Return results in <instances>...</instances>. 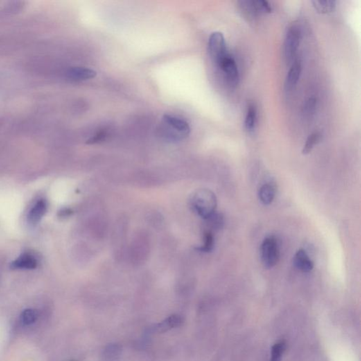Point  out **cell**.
I'll use <instances>...</instances> for the list:
<instances>
[{
    "instance_id": "obj_6",
    "label": "cell",
    "mask_w": 361,
    "mask_h": 361,
    "mask_svg": "<svg viewBox=\"0 0 361 361\" xmlns=\"http://www.w3.org/2000/svg\"><path fill=\"white\" fill-rule=\"evenodd\" d=\"M163 121L165 125L173 129L174 132L179 133L183 138L187 136L190 132V126L187 122L183 118L177 117L173 115L165 114L163 116Z\"/></svg>"
},
{
    "instance_id": "obj_5",
    "label": "cell",
    "mask_w": 361,
    "mask_h": 361,
    "mask_svg": "<svg viewBox=\"0 0 361 361\" xmlns=\"http://www.w3.org/2000/svg\"><path fill=\"white\" fill-rule=\"evenodd\" d=\"M217 65L223 71L230 85L236 86L238 84L239 80L238 66L234 59L231 55H227L224 57Z\"/></svg>"
},
{
    "instance_id": "obj_12",
    "label": "cell",
    "mask_w": 361,
    "mask_h": 361,
    "mask_svg": "<svg viewBox=\"0 0 361 361\" xmlns=\"http://www.w3.org/2000/svg\"><path fill=\"white\" fill-rule=\"evenodd\" d=\"M275 194V186L270 183H267L260 188L259 191H258V197H259L262 204L265 206H268L272 204V201L274 200Z\"/></svg>"
},
{
    "instance_id": "obj_2",
    "label": "cell",
    "mask_w": 361,
    "mask_h": 361,
    "mask_svg": "<svg viewBox=\"0 0 361 361\" xmlns=\"http://www.w3.org/2000/svg\"><path fill=\"white\" fill-rule=\"evenodd\" d=\"M260 251L264 266L267 268L275 266L279 261V249L277 240L274 236L267 237L264 239Z\"/></svg>"
},
{
    "instance_id": "obj_22",
    "label": "cell",
    "mask_w": 361,
    "mask_h": 361,
    "mask_svg": "<svg viewBox=\"0 0 361 361\" xmlns=\"http://www.w3.org/2000/svg\"><path fill=\"white\" fill-rule=\"evenodd\" d=\"M316 106H317V100L315 98H310L305 102L304 107H303V114L306 117H311L315 113Z\"/></svg>"
},
{
    "instance_id": "obj_7",
    "label": "cell",
    "mask_w": 361,
    "mask_h": 361,
    "mask_svg": "<svg viewBox=\"0 0 361 361\" xmlns=\"http://www.w3.org/2000/svg\"><path fill=\"white\" fill-rule=\"evenodd\" d=\"M301 71H302V66L300 61H294L292 67L289 69L288 74L285 80V91L287 93L291 92L295 89L298 82H299L300 76H301Z\"/></svg>"
},
{
    "instance_id": "obj_15",
    "label": "cell",
    "mask_w": 361,
    "mask_h": 361,
    "mask_svg": "<svg viewBox=\"0 0 361 361\" xmlns=\"http://www.w3.org/2000/svg\"><path fill=\"white\" fill-rule=\"evenodd\" d=\"M257 118V110L256 106L251 104L248 107L247 115L245 118V127L248 132H251L254 130L256 127Z\"/></svg>"
},
{
    "instance_id": "obj_20",
    "label": "cell",
    "mask_w": 361,
    "mask_h": 361,
    "mask_svg": "<svg viewBox=\"0 0 361 361\" xmlns=\"http://www.w3.org/2000/svg\"><path fill=\"white\" fill-rule=\"evenodd\" d=\"M37 312L33 309H26L22 312L21 319L23 324L29 325L35 323L37 319Z\"/></svg>"
},
{
    "instance_id": "obj_18",
    "label": "cell",
    "mask_w": 361,
    "mask_h": 361,
    "mask_svg": "<svg viewBox=\"0 0 361 361\" xmlns=\"http://www.w3.org/2000/svg\"><path fill=\"white\" fill-rule=\"evenodd\" d=\"M214 248V236L212 231H207L204 233V244L197 250L201 252L209 253Z\"/></svg>"
},
{
    "instance_id": "obj_14",
    "label": "cell",
    "mask_w": 361,
    "mask_h": 361,
    "mask_svg": "<svg viewBox=\"0 0 361 361\" xmlns=\"http://www.w3.org/2000/svg\"><path fill=\"white\" fill-rule=\"evenodd\" d=\"M312 3L319 14L331 13L336 7V2L333 0H315Z\"/></svg>"
},
{
    "instance_id": "obj_3",
    "label": "cell",
    "mask_w": 361,
    "mask_h": 361,
    "mask_svg": "<svg viewBox=\"0 0 361 361\" xmlns=\"http://www.w3.org/2000/svg\"><path fill=\"white\" fill-rule=\"evenodd\" d=\"M208 51L213 62L216 64L229 55L223 34L220 32H214L211 34L208 42Z\"/></svg>"
},
{
    "instance_id": "obj_10",
    "label": "cell",
    "mask_w": 361,
    "mask_h": 361,
    "mask_svg": "<svg viewBox=\"0 0 361 361\" xmlns=\"http://www.w3.org/2000/svg\"><path fill=\"white\" fill-rule=\"evenodd\" d=\"M47 208L48 206H47L46 200L41 199L37 201L28 213V222H29V224L35 225L38 223L46 214Z\"/></svg>"
},
{
    "instance_id": "obj_9",
    "label": "cell",
    "mask_w": 361,
    "mask_h": 361,
    "mask_svg": "<svg viewBox=\"0 0 361 361\" xmlns=\"http://www.w3.org/2000/svg\"><path fill=\"white\" fill-rule=\"evenodd\" d=\"M294 264L296 268L303 272H310L314 267L313 263L303 249H300L296 253Z\"/></svg>"
},
{
    "instance_id": "obj_19",
    "label": "cell",
    "mask_w": 361,
    "mask_h": 361,
    "mask_svg": "<svg viewBox=\"0 0 361 361\" xmlns=\"http://www.w3.org/2000/svg\"><path fill=\"white\" fill-rule=\"evenodd\" d=\"M253 10L256 13L258 12H263V13H270L272 9L268 2L264 0H256V1H251Z\"/></svg>"
},
{
    "instance_id": "obj_16",
    "label": "cell",
    "mask_w": 361,
    "mask_h": 361,
    "mask_svg": "<svg viewBox=\"0 0 361 361\" xmlns=\"http://www.w3.org/2000/svg\"><path fill=\"white\" fill-rule=\"evenodd\" d=\"M322 135L320 133L317 132L312 133L307 138L304 146H303L302 152L303 154H308L312 151V149L320 141Z\"/></svg>"
},
{
    "instance_id": "obj_21",
    "label": "cell",
    "mask_w": 361,
    "mask_h": 361,
    "mask_svg": "<svg viewBox=\"0 0 361 361\" xmlns=\"http://www.w3.org/2000/svg\"><path fill=\"white\" fill-rule=\"evenodd\" d=\"M120 349L119 346L117 345H111L105 351V358L107 361L117 360L118 357L119 356Z\"/></svg>"
},
{
    "instance_id": "obj_11",
    "label": "cell",
    "mask_w": 361,
    "mask_h": 361,
    "mask_svg": "<svg viewBox=\"0 0 361 361\" xmlns=\"http://www.w3.org/2000/svg\"><path fill=\"white\" fill-rule=\"evenodd\" d=\"M37 266V261L35 257L28 253H24L17 260L12 262L11 267L13 269H33Z\"/></svg>"
},
{
    "instance_id": "obj_4",
    "label": "cell",
    "mask_w": 361,
    "mask_h": 361,
    "mask_svg": "<svg viewBox=\"0 0 361 361\" xmlns=\"http://www.w3.org/2000/svg\"><path fill=\"white\" fill-rule=\"evenodd\" d=\"M301 37V30L296 25H293L287 30L285 41V55L287 62H292L295 57Z\"/></svg>"
},
{
    "instance_id": "obj_13",
    "label": "cell",
    "mask_w": 361,
    "mask_h": 361,
    "mask_svg": "<svg viewBox=\"0 0 361 361\" xmlns=\"http://www.w3.org/2000/svg\"><path fill=\"white\" fill-rule=\"evenodd\" d=\"M183 319L180 316L172 315L165 319L163 323H159L152 328V330L157 332H165L170 329L178 328L182 324Z\"/></svg>"
},
{
    "instance_id": "obj_1",
    "label": "cell",
    "mask_w": 361,
    "mask_h": 361,
    "mask_svg": "<svg viewBox=\"0 0 361 361\" xmlns=\"http://www.w3.org/2000/svg\"><path fill=\"white\" fill-rule=\"evenodd\" d=\"M191 205L194 210L206 220L215 213L217 207L216 196L211 190H199L193 195Z\"/></svg>"
},
{
    "instance_id": "obj_8",
    "label": "cell",
    "mask_w": 361,
    "mask_h": 361,
    "mask_svg": "<svg viewBox=\"0 0 361 361\" xmlns=\"http://www.w3.org/2000/svg\"><path fill=\"white\" fill-rule=\"evenodd\" d=\"M97 73L94 70L86 67H71L66 72V76L71 81L81 82L95 78Z\"/></svg>"
},
{
    "instance_id": "obj_17",
    "label": "cell",
    "mask_w": 361,
    "mask_h": 361,
    "mask_svg": "<svg viewBox=\"0 0 361 361\" xmlns=\"http://www.w3.org/2000/svg\"><path fill=\"white\" fill-rule=\"evenodd\" d=\"M286 347H287V344L284 340L278 341L273 345L272 351H271V358L269 361H281Z\"/></svg>"
}]
</instances>
